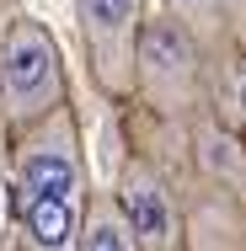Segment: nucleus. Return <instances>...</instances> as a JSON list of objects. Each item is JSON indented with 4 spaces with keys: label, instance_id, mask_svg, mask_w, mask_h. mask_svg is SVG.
<instances>
[{
    "label": "nucleus",
    "instance_id": "obj_9",
    "mask_svg": "<svg viewBox=\"0 0 246 251\" xmlns=\"http://www.w3.org/2000/svg\"><path fill=\"white\" fill-rule=\"evenodd\" d=\"M171 5H177V22L193 38H219V5L214 0H171Z\"/></svg>",
    "mask_w": 246,
    "mask_h": 251
},
{
    "label": "nucleus",
    "instance_id": "obj_1",
    "mask_svg": "<svg viewBox=\"0 0 246 251\" xmlns=\"http://www.w3.org/2000/svg\"><path fill=\"white\" fill-rule=\"evenodd\" d=\"M54 107H64L59 43L49 38V27L22 16L0 32V112L16 128H27L32 118H43Z\"/></svg>",
    "mask_w": 246,
    "mask_h": 251
},
{
    "label": "nucleus",
    "instance_id": "obj_7",
    "mask_svg": "<svg viewBox=\"0 0 246 251\" xmlns=\"http://www.w3.org/2000/svg\"><path fill=\"white\" fill-rule=\"evenodd\" d=\"M75 241L91 246V251H134V230H129L118 198H91L86 203V219H81Z\"/></svg>",
    "mask_w": 246,
    "mask_h": 251
},
{
    "label": "nucleus",
    "instance_id": "obj_2",
    "mask_svg": "<svg viewBox=\"0 0 246 251\" xmlns=\"http://www.w3.org/2000/svg\"><path fill=\"white\" fill-rule=\"evenodd\" d=\"M134 86L155 112H188L198 101V38L177 16L139 22L134 43Z\"/></svg>",
    "mask_w": 246,
    "mask_h": 251
},
{
    "label": "nucleus",
    "instance_id": "obj_10",
    "mask_svg": "<svg viewBox=\"0 0 246 251\" xmlns=\"http://www.w3.org/2000/svg\"><path fill=\"white\" fill-rule=\"evenodd\" d=\"M214 5H219V16H225V22L246 38V0H214Z\"/></svg>",
    "mask_w": 246,
    "mask_h": 251
},
{
    "label": "nucleus",
    "instance_id": "obj_3",
    "mask_svg": "<svg viewBox=\"0 0 246 251\" xmlns=\"http://www.w3.org/2000/svg\"><path fill=\"white\" fill-rule=\"evenodd\" d=\"M16 187L27 198H81V150H75V123L64 107L27 123L22 150H16Z\"/></svg>",
    "mask_w": 246,
    "mask_h": 251
},
{
    "label": "nucleus",
    "instance_id": "obj_11",
    "mask_svg": "<svg viewBox=\"0 0 246 251\" xmlns=\"http://www.w3.org/2000/svg\"><path fill=\"white\" fill-rule=\"evenodd\" d=\"M241 118H246V80H241Z\"/></svg>",
    "mask_w": 246,
    "mask_h": 251
},
{
    "label": "nucleus",
    "instance_id": "obj_8",
    "mask_svg": "<svg viewBox=\"0 0 246 251\" xmlns=\"http://www.w3.org/2000/svg\"><path fill=\"white\" fill-rule=\"evenodd\" d=\"M198 145H203V166H209L214 176L225 171V182H230V187H246V160H241V145H236L225 128H203V139H198Z\"/></svg>",
    "mask_w": 246,
    "mask_h": 251
},
{
    "label": "nucleus",
    "instance_id": "obj_5",
    "mask_svg": "<svg viewBox=\"0 0 246 251\" xmlns=\"http://www.w3.org/2000/svg\"><path fill=\"white\" fill-rule=\"evenodd\" d=\"M118 208L134 230V246L145 251H171L182 241V225H177V203L166 193V182L155 176L150 160H129L123 176H118Z\"/></svg>",
    "mask_w": 246,
    "mask_h": 251
},
{
    "label": "nucleus",
    "instance_id": "obj_6",
    "mask_svg": "<svg viewBox=\"0 0 246 251\" xmlns=\"http://www.w3.org/2000/svg\"><path fill=\"white\" fill-rule=\"evenodd\" d=\"M22 208V230H27V241L32 246H75V203H59V198H16Z\"/></svg>",
    "mask_w": 246,
    "mask_h": 251
},
{
    "label": "nucleus",
    "instance_id": "obj_4",
    "mask_svg": "<svg viewBox=\"0 0 246 251\" xmlns=\"http://www.w3.org/2000/svg\"><path fill=\"white\" fill-rule=\"evenodd\" d=\"M139 11L145 0H75L81 38L91 53L102 91L129 97L134 91V43H139Z\"/></svg>",
    "mask_w": 246,
    "mask_h": 251
}]
</instances>
